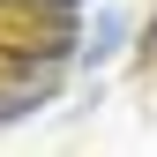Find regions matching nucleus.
Wrapping results in <instances>:
<instances>
[{"label":"nucleus","mask_w":157,"mask_h":157,"mask_svg":"<svg viewBox=\"0 0 157 157\" xmlns=\"http://www.w3.org/2000/svg\"><path fill=\"white\" fill-rule=\"evenodd\" d=\"M142 52H150V60H157V23H150V30H142Z\"/></svg>","instance_id":"nucleus-3"},{"label":"nucleus","mask_w":157,"mask_h":157,"mask_svg":"<svg viewBox=\"0 0 157 157\" xmlns=\"http://www.w3.org/2000/svg\"><path fill=\"white\" fill-rule=\"evenodd\" d=\"M52 90H60V67L52 75H23L15 90H0V127H15V120H30L37 105H52Z\"/></svg>","instance_id":"nucleus-2"},{"label":"nucleus","mask_w":157,"mask_h":157,"mask_svg":"<svg viewBox=\"0 0 157 157\" xmlns=\"http://www.w3.org/2000/svg\"><path fill=\"white\" fill-rule=\"evenodd\" d=\"M120 52H127V15L120 8H97V23L82 30L75 60H82V67H105V60H120Z\"/></svg>","instance_id":"nucleus-1"}]
</instances>
